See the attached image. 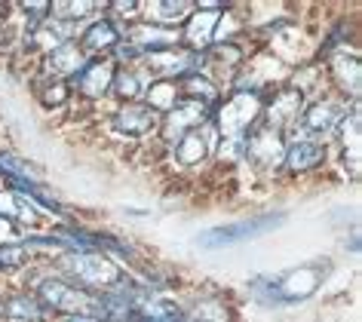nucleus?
I'll return each mask as SVG.
<instances>
[{
  "label": "nucleus",
  "mask_w": 362,
  "mask_h": 322,
  "mask_svg": "<svg viewBox=\"0 0 362 322\" xmlns=\"http://www.w3.org/2000/svg\"><path fill=\"white\" fill-rule=\"evenodd\" d=\"M37 294H40V301L47 304V307L71 313V316H80V319H111V313H107L102 298H93V294H86L83 289H74V285H68V282L43 280Z\"/></svg>",
  "instance_id": "nucleus-1"
},
{
  "label": "nucleus",
  "mask_w": 362,
  "mask_h": 322,
  "mask_svg": "<svg viewBox=\"0 0 362 322\" xmlns=\"http://www.w3.org/2000/svg\"><path fill=\"white\" fill-rule=\"evenodd\" d=\"M261 114V98L258 93H237L221 105L218 111V129L224 141H246L249 126Z\"/></svg>",
  "instance_id": "nucleus-2"
},
{
  "label": "nucleus",
  "mask_w": 362,
  "mask_h": 322,
  "mask_svg": "<svg viewBox=\"0 0 362 322\" xmlns=\"http://www.w3.org/2000/svg\"><path fill=\"white\" fill-rule=\"evenodd\" d=\"M65 267L80 285H89V289H111V285L123 282L120 267L95 252H74L65 261Z\"/></svg>",
  "instance_id": "nucleus-3"
},
{
  "label": "nucleus",
  "mask_w": 362,
  "mask_h": 322,
  "mask_svg": "<svg viewBox=\"0 0 362 322\" xmlns=\"http://www.w3.org/2000/svg\"><path fill=\"white\" fill-rule=\"evenodd\" d=\"M325 276V267L310 264V267H298V270H288L276 280H270V301H298L307 298V294L316 292V285Z\"/></svg>",
  "instance_id": "nucleus-4"
},
{
  "label": "nucleus",
  "mask_w": 362,
  "mask_h": 322,
  "mask_svg": "<svg viewBox=\"0 0 362 322\" xmlns=\"http://www.w3.org/2000/svg\"><path fill=\"white\" fill-rule=\"evenodd\" d=\"M283 225V218H274V215H264V218H252V221H237V225H224V227H212L200 234V246L206 249H218V246H230L240 243V239H249L255 234H264V230Z\"/></svg>",
  "instance_id": "nucleus-5"
},
{
  "label": "nucleus",
  "mask_w": 362,
  "mask_h": 322,
  "mask_svg": "<svg viewBox=\"0 0 362 322\" xmlns=\"http://www.w3.org/2000/svg\"><path fill=\"white\" fill-rule=\"evenodd\" d=\"M246 157L258 169H276L279 163H286V145L279 129L274 126H261L246 138Z\"/></svg>",
  "instance_id": "nucleus-6"
},
{
  "label": "nucleus",
  "mask_w": 362,
  "mask_h": 322,
  "mask_svg": "<svg viewBox=\"0 0 362 322\" xmlns=\"http://www.w3.org/2000/svg\"><path fill=\"white\" fill-rule=\"evenodd\" d=\"M218 22H221V13L215 10V6L203 4L200 10H197L191 19H187L185 31H181V40L187 43L191 49H209L215 43V31H218Z\"/></svg>",
  "instance_id": "nucleus-7"
},
{
  "label": "nucleus",
  "mask_w": 362,
  "mask_h": 322,
  "mask_svg": "<svg viewBox=\"0 0 362 322\" xmlns=\"http://www.w3.org/2000/svg\"><path fill=\"white\" fill-rule=\"evenodd\" d=\"M144 65L151 68V74L169 80V77L191 74V68H197V56H191V52H178V49H160V52H148V56H144Z\"/></svg>",
  "instance_id": "nucleus-8"
},
{
  "label": "nucleus",
  "mask_w": 362,
  "mask_h": 322,
  "mask_svg": "<svg viewBox=\"0 0 362 322\" xmlns=\"http://www.w3.org/2000/svg\"><path fill=\"white\" fill-rule=\"evenodd\" d=\"M203 120H206V105H200V102H178L169 111L163 132H166L169 141H178L181 136H187V132H194L197 126H203Z\"/></svg>",
  "instance_id": "nucleus-9"
},
{
  "label": "nucleus",
  "mask_w": 362,
  "mask_h": 322,
  "mask_svg": "<svg viewBox=\"0 0 362 322\" xmlns=\"http://www.w3.org/2000/svg\"><path fill=\"white\" fill-rule=\"evenodd\" d=\"M114 77H117L114 61H107V59H95V61H89V65H83V71L77 74L80 93L89 95V98L105 95L107 89L114 86Z\"/></svg>",
  "instance_id": "nucleus-10"
},
{
  "label": "nucleus",
  "mask_w": 362,
  "mask_h": 322,
  "mask_svg": "<svg viewBox=\"0 0 362 322\" xmlns=\"http://www.w3.org/2000/svg\"><path fill=\"white\" fill-rule=\"evenodd\" d=\"M114 126L120 129L123 136H148V132L157 126V114H153L148 105H126L114 114Z\"/></svg>",
  "instance_id": "nucleus-11"
},
{
  "label": "nucleus",
  "mask_w": 362,
  "mask_h": 322,
  "mask_svg": "<svg viewBox=\"0 0 362 322\" xmlns=\"http://www.w3.org/2000/svg\"><path fill=\"white\" fill-rule=\"evenodd\" d=\"M178 40V34L172 28H160V25H139L129 31V47L135 52L148 49V52H160V49H172V43Z\"/></svg>",
  "instance_id": "nucleus-12"
},
{
  "label": "nucleus",
  "mask_w": 362,
  "mask_h": 322,
  "mask_svg": "<svg viewBox=\"0 0 362 322\" xmlns=\"http://www.w3.org/2000/svg\"><path fill=\"white\" fill-rule=\"evenodd\" d=\"M301 102H304L301 89H283V93H276L267 107V120H270L267 126L279 129V126H286V123H295L298 114H301Z\"/></svg>",
  "instance_id": "nucleus-13"
},
{
  "label": "nucleus",
  "mask_w": 362,
  "mask_h": 322,
  "mask_svg": "<svg viewBox=\"0 0 362 322\" xmlns=\"http://www.w3.org/2000/svg\"><path fill=\"white\" fill-rule=\"evenodd\" d=\"M83 65H86V59L77 43H62L47 59V71L52 77H71V74H77V71H83Z\"/></svg>",
  "instance_id": "nucleus-14"
},
{
  "label": "nucleus",
  "mask_w": 362,
  "mask_h": 322,
  "mask_svg": "<svg viewBox=\"0 0 362 322\" xmlns=\"http://www.w3.org/2000/svg\"><path fill=\"white\" fill-rule=\"evenodd\" d=\"M338 120H341V107L338 105H334V102H316V105H310L304 111L301 126H304V132L322 136V132L334 129V123H338Z\"/></svg>",
  "instance_id": "nucleus-15"
},
{
  "label": "nucleus",
  "mask_w": 362,
  "mask_h": 322,
  "mask_svg": "<svg viewBox=\"0 0 362 322\" xmlns=\"http://www.w3.org/2000/svg\"><path fill=\"white\" fill-rule=\"evenodd\" d=\"M325 157V148L316 145V141H295L292 148H286V163L295 172H304V169L320 166Z\"/></svg>",
  "instance_id": "nucleus-16"
},
{
  "label": "nucleus",
  "mask_w": 362,
  "mask_h": 322,
  "mask_svg": "<svg viewBox=\"0 0 362 322\" xmlns=\"http://www.w3.org/2000/svg\"><path fill=\"white\" fill-rule=\"evenodd\" d=\"M141 10L151 16L153 25L169 28V25H175L178 19H185V16L191 13V4H187V0H153V4L141 6Z\"/></svg>",
  "instance_id": "nucleus-17"
},
{
  "label": "nucleus",
  "mask_w": 362,
  "mask_h": 322,
  "mask_svg": "<svg viewBox=\"0 0 362 322\" xmlns=\"http://www.w3.org/2000/svg\"><path fill=\"white\" fill-rule=\"evenodd\" d=\"M206 154H209V138L203 136V132H187V136L178 138V148H175V157L181 166H197L203 163Z\"/></svg>",
  "instance_id": "nucleus-18"
},
{
  "label": "nucleus",
  "mask_w": 362,
  "mask_h": 322,
  "mask_svg": "<svg viewBox=\"0 0 362 322\" xmlns=\"http://www.w3.org/2000/svg\"><path fill=\"white\" fill-rule=\"evenodd\" d=\"M332 71L334 77H338V83L347 89L350 95H359V59L353 56V52H338V56L332 59Z\"/></svg>",
  "instance_id": "nucleus-19"
},
{
  "label": "nucleus",
  "mask_w": 362,
  "mask_h": 322,
  "mask_svg": "<svg viewBox=\"0 0 362 322\" xmlns=\"http://www.w3.org/2000/svg\"><path fill=\"white\" fill-rule=\"evenodd\" d=\"M68 34H71V25L65 19H43L37 25V31L31 34V40L52 52V49H59L62 43H68Z\"/></svg>",
  "instance_id": "nucleus-20"
},
{
  "label": "nucleus",
  "mask_w": 362,
  "mask_h": 322,
  "mask_svg": "<svg viewBox=\"0 0 362 322\" xmlns=\"http://www.w3.org/2000/svg\"><path fill=\"white\" fill-rule=\"evenodd\" d=\"M114 43H120V34H117L114 22H107V19L93 22V25H89V28L83 31V49H89V52L111 49Z\"/></svg>",
  "instance_id": "nucleus-21"
},
{
  "label": "nucleus",
  "mask_w": 362,
  "mask_h": 322,
  "mask_svg": "<svg viewBox=\"0 0 362 322\" xmlns=\"http://www.w3.org/2000/svg\"><path fill=\"white\" fill-rule=\"evenodd\" d=\"M144 95H148V107L153 114L157 111H172V107L178 105L175 80H157V83H151V89H144Z\"/></svg>",
  "instance_id": "nucleus-22"
},
{
  "label": "nucleus",
  "mask_w": 362,
  "mask_h": 322,
  "mask_svg": "<svg viewBox=\"0 0 362 322\" xmlns=\"http://www.w3.org/2000/svg\"><path fill=\"white\" fill-rule=\"evenodd\" d=\"M0 215H13V218H22V221H37V205L28 203V196L22 193H0Z\"/></svg>",
  "instance_id": "nucleus-23"
},
{
  "label": "nucleus",
  "mask_w": 362,
  "mask_h": 322,
  "mask_svg": "<svg viewBox=\"0 0 362 322\" xmlns=\"http://www.w3.org/2000/svg\"><path fill=\"white\" fill-rule=\"evenodd\" d=\"M4 313L6 316H16V319H40L43 316V307L37 298H28V294H19V298H10L4 304Z\"/></svg>",
  "instance_id": "nucleus-24"
},
{
  "label": "nucleus",
  "mask_w": 362,
  "mask_h": 322,
  "mask_svg": "<svg viewBox=\"0 0 362 322\" xmlns=\"http://www.w3.org/2000/svg\"><path fill=\"white\" fill-rule=\"evenodd\" d=\"M185 89L191 93V102H200V105H212L218 98V89L209 77H200V74H187L185 80Z\"/></svg>",
  "instance_id": "nucleus-25"
},
{
  "label": "nucleus",
  "mask_w": 362,
  "mask_h": 322,
  "mask_svg": "<svg viewBox=\"0 0 362 322\" xmlns=\"http://www.w3.org/2000/svg\"><path fill=\"white\" fill-rule=\"evenodd\" d=\"M0 166H4L13 178L25 181V184H31V181H37V178H40V172H37V169H34L31 163H25V160H16V157H10V154H0Z\"/></svg>",
  "instance_id": "nucleus-26"
},
{
  "label": "nucleus",
  "mask_w": 362,
  "mask_h": 322,
  "mask_svg": "<svg viewBox=\"0 0 362 322\" xmlns=\"http://www.w3.org/2000/svg\"><path fill=\"white\" fill-rule=\"evenodd\" d=\"M114 89H117V95H123V98H135L139 93H144L139 74H129V71H123V74L114 77Z\"/></svg>",
  "instance_id": "nucleus-27"
},
{
  "label": "nucleus",
  "mask_w": 362,
  "mask_h": 322,
  "mask_svg": "<svg viewBox=\"0 0 362 322\" xmlns=\"http://www.w3.org/2000/svg\"><path fill=\"white\" fill-rule=\"evenodd\" d=\"M194 322H228V310L218 301H203V304H197Z\"/></svg>",
  "instance_id": "nucleus-28"
},
{
  "label": "nucleus",
  "mask_w": 362,
  "mask_h": 322,
  "mask_svg": "<svg viewBox=\"0 0 362 322\" xmlns=\"http://www.w3.org/2000/svg\"><path fill=\"white\" fill-rule=\"evenodd\" d=\"M31 243L28 246H0V267H19L25 258H28V252H31Z\"/></svg>",
  "instance_id": "nucleus-29"
},
{
  "label": "nucleus",
  "mask_w": 362,
  "mask_h": 322,
  "mask_svg": "<svg viewBox=\"0 0 362 322\" xmlns=\"http://www.w3.org/2000/svg\"><path fill=\"white\" fill-rule=\"evenodd\" d=\"M40 98H43V105H47V107H59V105H65V102H68V86L56 80V83L43 86Z\"/></svg>",
  "instance_id": "nucleus-30"
},
{
  "label": "nucleus",
  "mask_w": 362,
  "mask_h": 322,
  "mask_svg": "<svg viewBox=\"0 0 362 322\" xmlns=\"http://www.w3.org/2000/svg\"><path fill=\"white\" fill-rule=\"evenodd\" d=\"M49 10H59V13H65L68 19H77V16H86V13H93L95 10V4H56V6H49Z\"/></svg>",
  "instance_id": "nucleus-31"
},
{
  "label": "nucleus",
  "mask_w": 362,
  "mask_h": 322,
  "mask_svg": "<svg viewBox=\"0 0 362 322\" xmlns=\"http://www.w3.org/2000/svg\"><path fill=\"white\" fill-rule=\"evenodd\" d=\"M16 239H19V230L10 218H4L0 215V246H16Z\"/></svg>",
  "instance_id": "nucleus-32"
},
{
  "label": "nucleus",
  "mask_w": 362,
  "mask_h": 322,
  "mask_svg": "<svg viewBox=\"0 0 362 322\" xmlns=\"http://www.w3.org/2000/svg\"><path fill=\"white\" fill-rule=\"evenodd\" d=\"M114 10H117V13L132 16V13H139V10H141V4H114Z\"/></svg>",
  "instance_id": "nucleus-33"
}]
</instances>
